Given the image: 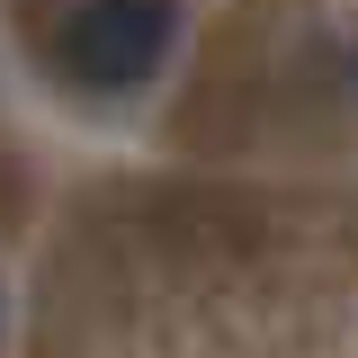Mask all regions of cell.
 <instances>
[{"label": "cell", "mask_w": 358, "mask_h": 358, "mask_svg": "<svg viewBox=\"0 0 358 358\" xmlns=\"http://www.w3.org/2000/svg\"><path fill=\"white\" fill-rule=\"evenodd\" d=\"M179 45V0H81L63 18V72L90 90H143Z\"/></svg>", "instance_id": "6da1fadb"}, {"label": "cell", "mask_w": 358, "mask_h": 358, "mask_svg": "<svg viewBox=\"0 0 358 358\" xmlns=\"http://www.w3.org/2000/svg\"><path fill=\"white\" fill-rule=\"evenodd\" d=\"M0 331H9V296H0Z\"/></svg>", "instance_id": "7a4b0ae2"}]
</instances>
